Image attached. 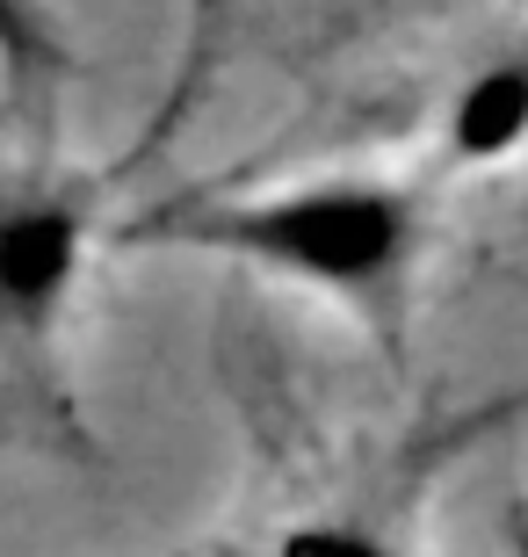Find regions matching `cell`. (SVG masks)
I'll use <instances>...</instances> for the list:
<instances>
[{"label": "cell", "instance_id": "obj_1", "mask_svg": "<svg viewBox=\"0 0 528 557\" xmlns=\"http://www.w3.org/2000/svg\"><path fill=\"white\" fill-rule=\"evenodd\" d=\"M109 247L210 253L232 269L275 275L290 289L341 305L355 326H369L391 348L413 311L427 247H434V210H427V188L406 174L319 166V174L246 188H182L109 225Z\"/></svg>", "mask_w": 528, "mask_h": 557}, {"label": "cell", "instance_id": "obj_2", "mask_svg": "<svg viewBox=\"0 0 528 557\" xmlns=\"http://www.w3.org/2000/svg\"><path fill=\"white\" fill-rule=\"evenodd\" d=\"M109 247V174L65 160L51 95H0V442L87 456L73 333Z\"/></svg>", "mask_w": 528, "mask_h": 557}, {"label": "cell", "instance_id": "obj_3", "mask_svg": "<svg viewBox=\"0 0 528 557\" xmlns=\"http://www.w3.org/2000/svg\"><path fill=\"white\" fill-rule=\"evenodd\" d=\"M528 152V29L492 44L449 81L434 109V160L456 174H492Z\"/></svg>", "mask_w": 528, "mask_h": 557}, {"label": "cell", "instance_id": "obj_4", "mask_svg": "<svg viewBox=\"0 0 528 557\" xmlns=\"http://www.w3.org/2000/svg\"><path fill=\"white\" fill-rule=\"evenodd\" d=\"M65 44L37 0H0V95H59Z\"/></svg>", "mask_w": 528, "mask_h": 557}, {"label": "cell", "instance_id": "obj_5", "mask_svg": "<svg viewBox=\"0 0 528 557\" xmlns=\"http://www.w3.org/2000/svg\"><path fill=\"white\" fill-rule=\"evenodd\" d=\"M268 557H406V550H398V536H391L384 521L326 507V515H297L290 521L283 536L268 543Z\"/></svg>", "mask_w": 528, "mask_h": 557}, {"label": "cell", "instance_id": "obj_6", "mask_svg": "<svg viewBox=\"0 0 528 557\" xmlns=\"http://www.w3.org/2000/svg\"><path fill=\"white\" fill-rule=\"evenodd\" d=\"M218 29H224V0H196V8H188V59H182V81H174V102H167L160 124H152V145L174 131V116L188 109V95L204 87V73H210V37H218Z\"/></svg>", "mask_w": 528, "mask_h": 557}]
</instances>
